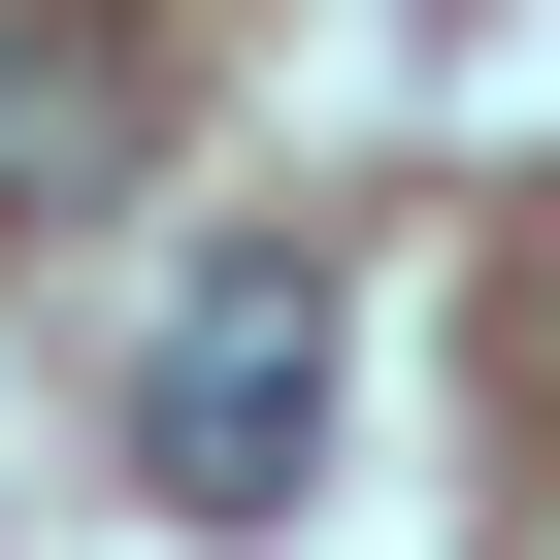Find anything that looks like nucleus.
<instances>
[{
	"mask_svg": "<svg viewBox=\"0 0 560 560\" xmlns=\"http://www.w3.org/2000/svg\"><path fill=\"white\" fill-rule=\"evenodd\" d=\"M165 165V34H100V0H34L0 34V231H100Z\"/></svg>",
	"mask_w": 560,
	"mask_h": 560,
	"instance_id": "2",
	"label": "nucleus"
},
{
	"mask_svg": "<svg viewBox=\"0 0 560 560\" xmlns=\"http://www.w3.org/2000/svg\"><path fill=\"white\" fill-rule=\"evenodd\" d=\"M298 429H330V264H198V330L132 363L165 527H264V494H298Z\"/></svg>",
	"mask_w": 560,
	"mask_h": 560,
	"instance_id": "1",
	"label": "nucleus"
}]
</instances>
